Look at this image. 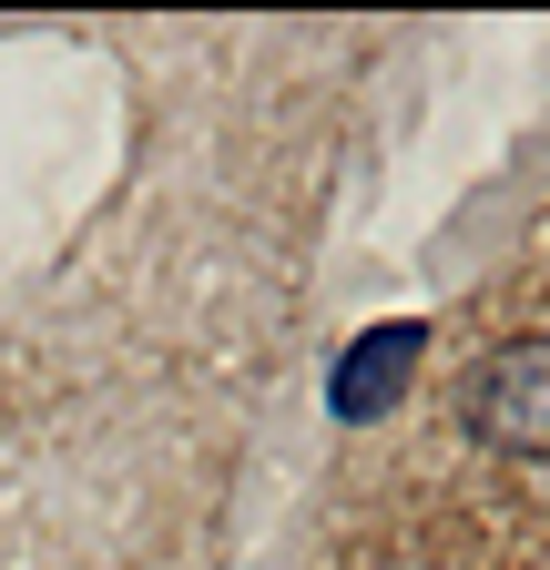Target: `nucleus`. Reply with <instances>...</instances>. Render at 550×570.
<instances>
[{"instance_id":"f03ea898","label":"nucleus","mask_w":550,"mask_h":570,"mask_svg":"<svg viewBox=\"0 0 550 570\" xmlns=\"http://www.w3.org/2000/svg\"><path fill=\"white\" fill-rule=\"evenodd\" d=\"M479 428L500 449H550V346H510L490 387H479Z\"/></svg>"},{"instance_id":"f257e3e1","label":"nucleus","mask_w":550,"mask_h":570,"mask_svg":"<svg viewBox=\"0 0 550 570\" xmlns=\"http://www.w3.org/2000/svg\"><path fill=\"white\" fill-rule=\"evenodd\" d=\"M419 346H429V326H419V316H397V326H367L347 356H336V377H326V407L347 417V428H357V417H377V407H387L407 377H419Z\"/></svg>"}]
</instances>
